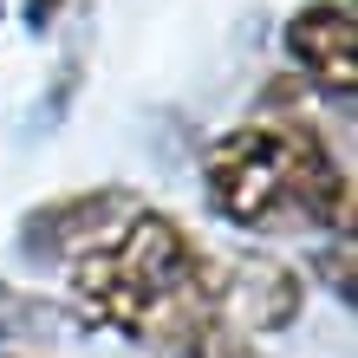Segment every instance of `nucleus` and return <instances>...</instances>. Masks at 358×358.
<instances>
[{"label": "nucleus", "mask_w": 358, "mask_h": 358, "mask_svg": "<svg viewBox=\"0 0 358 358\" xmlns=\"http://www.w3.org/2000/svg\"><path fill=\"white\" fill-rule=\"evenodd\" d=\"M202 182L215 215L248 235H287V228L352 235V170L300 117H267L215 137L202 157Z\"/></svg>", "instance_id": "1"}, {"label": "nucleus", "mask_w": 358, "mask_h": 358, "mask_svg": "<svg viewBox=\"0 0 358 358\" xmlns=\"http://www.w3.org/2000/svg\"><path fill=\"white\" fill-rule=\"evenodd\" d=\"M196 261H202V241L189 235L176 215L137 208L117 235H104L92 255L72 261L78 313L98 320V326H111V332H124V339H137L176 293H189Z\"/></svg>", "instance_id": "2"}, {"label": "nucleus", "mask_w": 358, "mask_h": 358, "mask_svg": "<svg viewBox=\"0 0 358 358\" xmlns=\"http://www.w3.org/2000/svg\"><path fill=\"white\" fill-rule=\"evenodd\" d=\"M196 293L215 320L235 332V339H267V332H287L306 306V287L280 255H261V248H202L196 261Z\"/></svg>", "instance_id": "3"}, {"label": "nucleus", "mask_w": 358, "mask_h": 358, "mask_svg": "<svg viewBox=\"0 0 358 358\" xmlns=\"http://www.w3.org/2000/svg\"><path fill=\"white\" fill-rule=\"evenodd\" d=\"M137 208H143L137 189H85V196H59L46 208H33L20 235H27V248L39 261H66L72 267L78 255H92L104 235H117Z\"/></svg>", "instance_id": "4"}, {"label": "nucleus", "mask_w": 358, "mask_h": 358, "mask_svg": "<svg viewBox=\"0 0 358 358\" xmlns=\"http://www.w3.org/2000/svg\"><path fill=\"white\" fill-rule=\"evenodd\" d=\"M287 59L320 92L352 98L358 92V20H352V0H306V7L287 20Z\"/></svg>", "instance_id": "5"}, {"label": "nucleus", "mask_w": 358, "mask_h": 358, "mask_svg": "<svg viewBox=\"0 0 358 358\" xmlns=\"http://www.w3.org/2000/svg\"><path fill=\"white\" fill-rule=\"evenodd\" d=\"M59 7H66V0H27V20H33V27H46Z\"/></svg>", "instance_id": "6"}, {"label": "nucleus", "mask_w": 358, "mask_h": 358, "mask_svg": "<svg viewBox=\"0 0 358 358\" xmlns=\"http://www.w3.org/2000/svg\"><path fill=\"white\" fill-rule=\"evenodd\" d=\"M0 358H13V352H0Z\"/></svg>", "instance_id": "7"}]
</instances>
